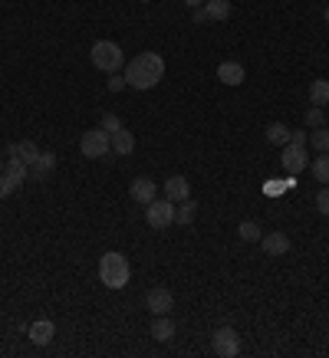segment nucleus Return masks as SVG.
Masks as SVG:
<instances>
[{"label":"nucleus","instance_id":"f257e3e1","mask_svg":"<svg viewBox=\"0 0 329 358\" xmlns=\"http://www.w3.org/2000/svg\"><path fill=\"white\" fill-rule=\"evenodd\" d=\"M164 76V60L158 53H139L132 62H126V86L132 89H155Z\"/></svg>","mask_w":329,"mask_h":358},{"label":"nucleus","instance_id":"f03ea898","mask_svg":"<svg viewBox=\"0 0 329 358\" xmlns=\"http://www.w3.org/2000/svg\"><path fill=\"white\" fill-rule=\"evenodd\" d=\"M128 276H132V266H128V259L122 253H102L99 259V280L109 289H122L128 283Z\"/></svg>","mask_w":329,"mask_h":358},{"label":"nucleus","instance_id":"7ed1b4c3","mask_svg":"<svg viewBox=\"0 0 329 358\" xmlns=\"http://www.w3.org/2000/svg\"><path fill=\"white\" fill-rule=\"evenodd\" d=\"M89 60H92V66H96V69H102V73H109V76L119 73V69L126 66L122 46H119V43H112V40H99V43H92Z\"/></svg>","mask_w":329,"mask_h":358},{"label":"nucleus","instance_id":"20e7f679","mask_svg":"<svg viewBox=\"0 0 329 358\" xmlns=\"http://www.w3.org/2000/svg\"><path fill=\"white\" fill-rule=\"evenodd\" d=\"M145 221H149V227H155V230L171 227V223H175V201H168V198L149 201V204H145Z\"/></svg>","mask_w":329,"mask_h":358},{"label":"nucleus","instance_id":"39448f33","mask_svg":"<svg viewBox=\"0 0 329 358\" xmlns=\"http://www.w3.org/2000/svg\"><path fill=\"white\" fill-rule=\"evenodd\" d=\"M79 151L86 158H106L112 151V135L106 128H89L86 135H83V142H79Z\"/></svg>","mask_w":329,"mask_h":358},{"label":"nucleus","instance_id":"423d86ee","mask_svg":"<svg viewBox=\"0 0 329 358\" xmlns=\"http://www.w3.org/2000/svg\"><path fill=\"white\" fill-rule=\"evenodd\" d=\"M211 348H214L221 358H234L237 352H241V335H237V329L221 325V329L211 335Z\"/></svg>","mask_w":329,"mask_h":358},{"label":"nucleus","instance_id":"0eeeda50","mask_svg":"<svg viewBox=\"0 0 329 358\" xmlns=\"http://www.w3.org/2000/svg\"><path fill=\"white\" fill-rule=\"evenodd\" d=\"M145 306H149L152 316H168L175 309V293L164 289V286H155V289H149V296H145Z\"/></svg>","mask_w":329,"mask_h":358},{"label":"nucleus","instance_id":"6e6552de","mask_svg":"<svg viewBox=\"0 0 329 358\" xmlns=\"http://www.w3.org/2000/svg\"><path fill=\"white\" fill-rule=\"evenodd\" d=\"M280 164H283V171H287V174H300L306 164H310L306 148H300V145L287 142V145H283V155H280Z\"/></svg>","mask_w":329,"mask_h":358},{"label":"nucleus","instance_id":"1a4fd4ad","mask_svg":"<svg viewBox=\"0 0 329 358\" xmlns=\"http://www.w3.org/2000/svg\"><path fill=\"white\" fill-rule=\"evenodd\" d=\"M260 247H264L267 257H283V253H290V237L283 230H273V234L260 237Z\"/></svg>","mask_w":329,"mask_h":358},{"label":"nucleus","instance_id":"9d476101","mask_svg":"<svg viewBox=\"0 0 329 358\" xmlns=\"http://www.w3.org/2000/svg\"><path fill=\"white\" fill-rule=\"evenodd\" d=\"M128 194H132V201H139V204H149V201L158 198V185H155L152 178H135L128 185Z\"/></svg>","mask_w":329,"mask_h":358},{"label":"nucleus","instance_id":"9b49d317","mask_svg":"<svg viewBox=\"0 0 329 358\" xmlns=\"http://www.w3.org/2000/svg\"><path fill=\"white\" fill-rule=\"evenodd\" d=\"M217 79H221L224 86H241L244 79H247V73H244V66H241V62L224 60L221 66H217Z\"/></svg>","mask_w":329,"mask_h":358},{"label":"nucleus","instance_id":"f8f14e48","mask_svg":"<svg viewBox=\"0 0 329 358\" xmlns=\"http://www.w3.org/2000/svg\"><path fill=\"white\" fill-rule=\"evenodd\" d=\"M164 198L168 201H188L191 198V187H188V178H181V174H171L168 181H164Z\"/></svg>","mask_w":329,"mask_h":358},{"label":"nucleus","instance_id":"ddd939ff","mask_svg":"<svg viewBox=\"0 0 329 358\" xmlns=\"http://www.w3.org/2000/svg\"><path fill=\"white\" fill-rule=\"evenodd\" d=\"M7 158H20L24 164H33V161L40 158V148L30 138H24V142H13L10 148H7Z\"/></svg>","mask_w":329,"mask_h":358},{"label":"nucleus","instance_id":"4468645a","mask_svg":"<svg viewBox=\"0 0 329 358\" xmlns=\"http://www.w3.org/2000/svg\"><path fill=\"white\" fill-rule=\"evenodd\" d=\"M53 335H56V325H53L50 319H37L30 325V342H33V346H50Z\"/></svg>","mask_w":329,"mask_h":358},{"label":"nucleus","instance_id":"2eb2a0df","mask_svg":"<svg viewBox=\"0 0 329 358\" xmlns=\"http://www.w3.org/2000/svg\"><path fill=\"white\" fill-rule=\"evenodd\" d=\"M56 168V155L53 151H40V158L30 164V174H33V181H47Z\"/></svg>","mask_w":329,"mask_h":358},{"label":"nucleus","instance_id":"dca6fc26","mask_svg":"<svg viewBox=\"0 0 329 358\" xmlns=\"http://www.w3.org/2000/svg\"><path fill=\"white\" fill-rule=\"evenodd\" d=\"M152 339H155V342H171V339H175V322L168 319V316H155Z\"/></svg>","mask_w":329,"mask_h":358},{"label":"nucleus","instance_id":"f3484780","mask_svg":"<svg viewBox=\"0 0 329 358\" xmlns=\"http://www.w3.org/2000/svg\"><path fill=\"white\" fill-rule=\"evenodd\" d=\"M112 151L115 155H132V151H135V135H132L128 128L112 132Z\"/></svg>","mask_w":329,"mask_h":358},{"label":"nucleus","instance_id":"a211bd4d","mask_svg":"<svg viewBox=\"0 0 329 358\" xmlns=\"http://www.w3.org/2000/svg\"><path fill=\"white\" fill-rule=\"evenodd\" d=\"M3 174H7V178H10L17 187H20L26 178H30V164H24L20 158H7V168H3Z\"/></svg>","mask_w":329,"mask_h":358},{"label":"nucleus","instance_id":"6ab92c4d","mask_svg":"<svg viewBox=\"0 0 329 358\" xmlns=\"http://www.w3.org/2000/svg\"><path fill=\"white\" fill-rule=\"evenodd\" d=\"M204 13H208V20L221 24L230 17V0H204Z\"/></svg>","mask_w":329,"mask_h":358},{"label":"nucleus","instance_id":"aec40b11","mask_svg":"<svg viewBox=\"0 0 329 358\" xmlns=\"http://www.w3.org/2000/svg\"><path fill=\"white\" fill-rule=\"evenodd\" d=\"M310 102L313 105H329V79H313V86H310Z\"/></svg>","mask_w":329,"mask_h":358},{"label":"nucleus","instance_id":"412c9836","mask_svg":"<svg viewBox=\"0 0 329 358\" xmlns=\"http://www.w3.org/2000/svg\"><path fill=\"white\" fill-rule=\"evenodd\" d=\"M194 217H198V204H194V201H181V204H178L175 207V223H185V227H188V223H194Z\"/></svg>","mask_w":329,"mask_h":358},{"label":"nucleus","instance_id":"4be33fe9","mask_svg":"<svg viewBox=\"0 0 329 358\" xmlns=\"http://www.w3.org/2000/svg\"><path fill=\"white\" fill-rule=\"evenodd\" d=\"M267 142H270V145H287V142H290V128L283 122H270L267 125Z\"/></svg>","mask_w":329,"mask_h":358},{"label":"nucleus","instance_id":"5701e85b","mask_svg":"<svg viewBox=\"0 0 329 358\" xmlns=\"http://www.w3.org/2000/svg\"><path fill=\"white\" fill-rule=\"evenodd\" d=\"M237 237H244V244H260V237H264V230H260V223L244 221L241 227H237Z\"/></svg>","mask_w":329,"mask_h":358},{"label":"nucleus","instance_id":"b1692460","mask_svg":"<svg viewBox=\"0 0 329 358\" xmlns=\"http://www.w3.org/2000/svg\"><path fill=\"white\" fill-rule=\"evenodd\" d=\"M310 145H313L319 155H329V128H323V125L313 128V132H310Z\"/></svg>","mask_w":329,"mask_h":358},{"label":"nucleus","instance_id":"393cba45","mask_svg":"<svg viewBox=\"0 0 329 358\" xmlns=\"http://www.w3.org/2000/svg\"><path fill=\"white\" fill-rule=\"evenodd\" d=\"M310 168H313V178H317L319 185H329V155L313 158V161H310Z\"/></svg>","mask_w":329,"mask_h":358},{"label":"nucleus","instance_id":"a878e982","mask_svg":"<svg viewBox=\"0 0 329 358\" xmlns=\"http://www.w3.org/2000/svg\"><path fill=\"white\" fill-rule=\"evenodd\" d=\"M306 125H310V128H319V125H323V109H319V105H310V109H306Z\"/></svg>","mask_w":329,"mask_h":358},{"label":"nucleus","instance_id":"bb28decb","mask_svg":"<svg viewBox=\"0 0 329 358\" xmlns=\"http://www.w3.org/2000/svg\"><path fill=\"white\" fill-rule=\"evenodd\" d=\"M317 210L319 214H323V217H329V185L323 187V191H319L317 194Z\"/></svg>","mask_w":329,"mask_h":358},{"label":"nucleus","instance_id":"cd10ccee","mask_svg":"<svg viewBox=\"0 0 329 358\" xmlns=\"http://www.w3.org/2000/svg\"><path fill=\"white\" fill-rule=\"evenodd\" d=\"M102 128H106L109 135H112V132H119V128H122V122H119V115H112V112H109V115L102 119Z\"/></svg>","mask_w":329,"mask_h":358},{"label":"nucleus","instance_id":"c85d7f7f","mask_svg":"<svg viewBox=\"0 0 329 358\" xmlns=\"http://www.w3.org/2000/svg\"><path fill=\"white\" fill-rule=\"evenodd\" d=\"M13 191H17V185H13L7 174H0V201L7 198V194H13Z\"/></svg>","mask_w":329,"mask_h":358},{"label":"nucleus","instance_id":"c756f323","mask_svg":"<svg viewBox=\"0 0 329 358\" xmlns=\"http://www.w3.org/2000/svg\"><path fill=\"white\" fill-rule=\"evenodd\" d=\"M191 20H194V24H198V26L211 24V20H208V13H204V7H198V10H191Z\"/></svg>","mask_w":329,"mask_h":358},{"label":"nucleus","instance_id":"7c9ffc66","mask_svg":"<svg viewBox=\"0 0 329 358\" xmlns=\"http://www.w3.org/2000/svg\"><path fill=\"white\" fill-rule=\"evenodd\" d=\"M290 142H293V145H300V148H306L310 135H306V132H290Z\"/></svg>","mask_w":329,"mask_h":358},{"label":"nucleus","instance_id":"2f4dec72","mask_svg":"<svg viewBox=\"0 0 329 358\" xmlns=\"http://www.w3.org/2000/svg\"><path fill=\"white\" fill-rule=\"evenodd\" d=\"M122 86H126V76H115L112 73V79H109V89H112V92H119Z\"/></svg>","mask_w":329,"mask_h":358},{"label":"nucleus","instance_id":"473e14b6","mask_svg":"<svg viewBox=\"0 0 329 358\" xmlns=\"http://www.w3.org/2000/svg\"><path fill=\"white\" fill-rule=\"evenodd\" d=\"M185 7H191V10H198V7H204V0H185Z\"/></svg>","mask_w":329,"mask_h":358},{"label":"nucleus","instance_id":"72a5a7b5","mask_svg":"<svg viewBox=\"0 0 329 358\" xmlns=\"http://www.w3.org/2000/svg\"><path fill=\"white\" fill-rule=\"evenodd\" d=\"M323 20H326V26H329V7H326V10H323Z\"/></svg>","mask_w":329,"mask_h":358},{"label":"nucleus","instance_id":"f704fd0d","mask_svg":"<svg viewBox=\"0 0 329 358\" xmlns=\"http://www.w3.org/2000/svg\"><path fill=\"white\" fill-rule=\"evenodd\" d=\"M0 174H3V158H0Z\"/></svg>","mask_w":329,"mask_h":358},{"label":"nucleus","instance_id":"c9c22d12","mask_svg":"<svg viewBox=\"0 0 329 358\" xmlns=\"http://www.w3.org/2000/svg\"><path fill=\"white\" fill-rule=\"evenodd\" d=\"M326 122H329V119H326Z\"/></svg>","mask_w":329,"mask_h":358}]
</instances>
